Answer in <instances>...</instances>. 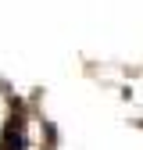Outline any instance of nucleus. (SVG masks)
<instances>
[{"label": "nucleus", "instance_id": "f257e3e1", "mask_svg": "<svg viewBox=\"0 0 143 150\" xmlns=\"http://www.w3.org/2000/svg\"><path fill=\"white\" fill-rule=\"evenodd\" d=\"M0 150H25V125H22V118L7 122L4 139H0Z\"/></svg>", "mask_w": 143, "mask_h": 150}]
</instances>
